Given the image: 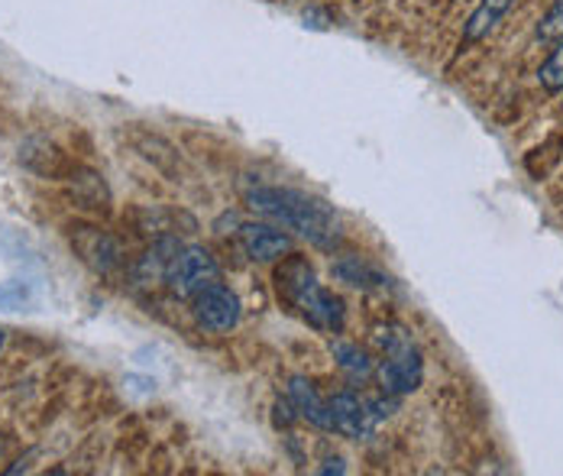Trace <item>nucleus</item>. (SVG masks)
<instances>
[{
  "label": "nucleus",
  "mask_w": 563,
  "mask_h": 476,
  "mask_svg": "<svg viewBox=\"0 0 563 476\" xmlns=\"http://www.w3.org/2000/svg\"><path fill=\"white\" fill-rule=\"evenodd\" d=\"M246 204L256 218L288 231L291 237L308 240L318 250H334L343 237L334 204L308 191L285 185H256L246 191Z\"/></svg>",
  "instance_id": "1"
},
{
  "label": "nucleus",
  "mask_w": 563,
  "mask_h": 476,
  "mask_svg": "<svg viewBox=\"0 0 563 476\" xmlns=\"http://www.w3.org/2000/svg\"><path fill=\"white\" fill-rule=\"evenodd\" d=\"M276 289L298 311V318L308 321L314 331H321V334L343 331V324H346L343 298L321 286L314 266L305 256H298V253L282 256V263L276 266Z\"/></svg>",
  "instance_id": "2"
},
{
  "label": "nucleus",
  "mask_w": 563,
  "mask_h": 476,
  "mask_svg": "<svg viewBox=\"0 0 563 476\" xmlns=\"http://www.w3.org/2000/svg\"><path fill=\"white\" fill-rule=\"evenodd\" d=\"M373 341L379 347V359H376V383L383 392H389L395 399H405L411 392L421 389L424 383V357L411 337V331L405 324H379L373 331Z\"/></svg>",
  "instance_id": "3"
},
{
  "label": "nucleus",
  "mask_w": 563,
  "mask_h": 476,
  "mask_svg": "<svg viewBox=\"0 0 563 476\" xmlns=\"http://www.w3.org/2000/svg\"><path fill=\"white\" fill-rule=\"evenodd\" d=\"M398 399L389 392H363L356 386L338 389L331 396V416H334V431L350 438V441H369L383 431V424L395 416Z\"/></svg>",
  "instance_id": "4"
},
{
  "label": "nucleus",
  "mask_w": 563,
  "mask_h": 476,
  "mask_svg": "<svg viewBox=\"0 0 563 476\" xmlns=\"http://www.w3.org/2000/svg\"><path fill=\"white\" fill-rule=\"evenodd\" d=\"M214 283H221V266L205 246H181L172 256L166 289L175 298H195Z\"/></svg>",
  "instance_id": "5"
},
{
  "label": "nucleus",
  "mask_w": 563,
  "mask_h": 476,
  "mask_svg": "<svg viewBox=\"0 0 563 476\" xmlns=\"http://www.w3.org/2000/svg\"><path fill=\"white\" fill-rule=\"evenodd\" d=\"M236 243L243 250L246 259L253 263H279L282 256H288L295 250V240L288 231H282L269 221H250V224H240L236 231Z\"/></svg>",
  "instance_id": "6"
},
{
  "label": "nucleus",
  "mask_w": 563,
  "mask_h": 476,
  "mask_svg": "<svg viewBox=\"0 0 563 476\" xmlns=\"http://www.w3.org/2000/svg\"><path fill=\"white\" fill-rule=\"evenodd\" d=\"M191 301H195V321L211 334H227V331H233L240 324V298L221 283L208 286Z\"/></svg>",
  "instance_id": "7"
},
{
  "label": "nucleus",
  "mask_w": 563,
  "mask_h": 476,
  "mask_svg": "<svg viewBox=\"0 0 563 476\" xmlns=\"http://www.w3.org/2000/svg\"><path fill=\"white\" fill-rule=\"evenodd\" d=\"M71 246L78 250V256L95 269L111 276L113 269L123 263V246L120 240L111 237L101 228H71Z\"/></svg>",
  "instance_id": "8"
},
{
  "label": "nucleus",
  "mask_w": 563,
  "mask_h": 476,
  "mask_svg": "<svg viewBox=\"0 0 563 476\" xmlns=\"http://www.w3.org/2000/svg\"><path fill=\"white\" fill-rule=\"evenodd\" d=\"M288 402L295 409V416L321 431H334V416H331V399H324L318 392V386L305 376H295L288 383Z\"/></svg>",
  "instance_id": "9"
},
{
  "label": "nucleus",
  "mask_w": 563,
  "mask_h": 476,
  "mask_svg": "<svg viewBox=\"0 0 563 476\" xmlns=\"http://www.w3.org/2000/svg\"><path fill=\"white\" fill-rule=\"evenodd\" d=\"M181 250V243L175 237H159L150 250H146V256L136 263V269H133V283L136 286H143V289H150V286H159V283H166V273H169V263L172 256Z\"/></svg>",
  "instance_id": "10"
},
{
  "label": "nucleus",
  "mask_w": 563,
  "mask_h": 476,
  "mask_svg": "<svg viewBox=\"0 0 563 476\" xmlns=\"http://www.w3.org/2000/svg\"><path fill=\"white\" fill-rule=\"evenodd\" d=\"M331 269H334V279H340L350 289L373 292V289H386L389 286V276L376 263H369L366 256H340Z\"/></svg>",
  "instance_id": "11"
},
{
  "label": "nucleus",
  "mask_w": 563,
  "mask_h": 476,
  "mask_svg": "<svg viewBox=\"0 0 563 476\" xmlns=\"http://www.w3.org/2000/svg\"><path fill=\"white\" fill-rule=\"evenodd\" d=\"M511 7H515V0H479L463 26V46H473V43L486 40L489 33H496Z\"/></svg>",
  "instance_id": "12"
},
{
  "label": "nucleus",
  "mask_w": 563,
  "mask_h": 476,
  "mask_svg": "<svg viewBox=\"0 0 563 476\" xmlns=\"http://www.w3.org/2000/svg\"><path fill=\"white\" fill-rule=\"evenodd\" d=\"M331 354L350 383H369L376 376V359L369 357L366 347H360L353 341H331Z\"/></svg>",
  "instance_id": "13"
},
{
  "label": "nucleus",
  "mask_w": 563,
  "mask_h": 476,
  "mask_svg": "<svg viewBox=\"0 0 563 476\" xmlns=\"http://www.w3.org/2000/svg\"><path fill=\"white\" fill-rule=\"evenodd\" d=\"M75 198H78L85 208L108 211V185L101 181L98 173H81V179H75Z\"/></svg>",
  "instance_id": "14"
},
{
  "label": "nucleus",
  "mask_w": 563,
  "mask_h": 476,
  "mask_svg": "<svg viewBox=\"0 0 563 476\" xmlns=\"http://www.w3.org/2000/svg\"><path fill=\"white\" fill-rule=\"evenodd\" d=\"M538 81L548 95H561L563 91V36L558 40V46L551 49V56L541 62L538 68Z\"/></svg>",
  "instance_id": "15"
},
{
  "label": "nucleus",
  "mask_w": 563,
  "mask_h": 476,
  "mask_svg": "<svg viewBox=\"0 0 563 476\" xmlns=\"http://www.w3.org/2000/svg\"><path fill=\"white\" fill-rule=\"evenodd\" d=\"M563 36V0H551L548 13L538 23V40L541 43H558Z\"/></svg>",
  "instance_id": "16"
},
{
  "label": "nucleus",
  "mask_w": 563,
  "mask_h": 476,
  "mask_svg": "<svg viewBox=\"0 0 563 476\" xmlns=\"http://www.w3.org/2000/svg\"><path fill=\"white\" fill-rule=\"evenodd\" d=\"M346 474V467H343V461L340 457H334V461H324V467H318V474Z\"/></svg>",
  "instance_id": "17"
},
{
  "label": "nucleus",
  "mask_w": 563,
  "mask_h": 476,
  "mask_svg": "<svg viewBox=\"0 0 563 476\" xmlns=\"http://www.w3.org/2000/svg\"><path fill=\"white\" fill-rule=\"evenodd\" d=\"M3 344H7V334L0 331V351H3Z\"/></svg>",
  "instance_id": "18"
},
{
  "label": "nucleus",
  "mask_w": 563,
  "mask_h": 476,
  "mask_svg": "<svg viewBox=\"0 0 563 476\" xmlns=\"http://www.w3.org/2000/svg\"><path fill=\"white\" fill-rule=\"evenodd\" d=\"M0 454H3V441H0Z\"/></svg>",
  "instance_id": "19"
}]
</instances>
